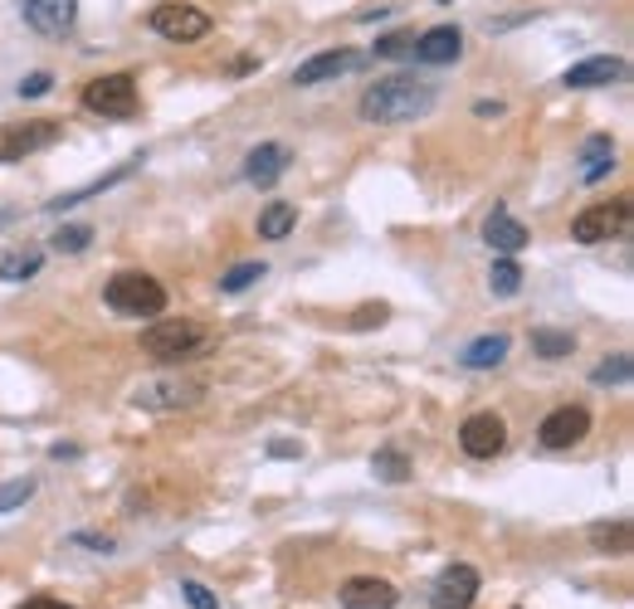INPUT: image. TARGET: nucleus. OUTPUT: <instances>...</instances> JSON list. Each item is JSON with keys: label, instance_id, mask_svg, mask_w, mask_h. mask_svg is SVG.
<instances>
[{"label": "nucleus", "instance_id": "2", "mask_svg": "<svg viewBox=\"0 0 634 609\" xmlns=\"http://www.w3.org/2000/svg\"><path fill=\"white\" fill-rule=\"evenodd\" d=\"M103 302H108L118 318H162L166 312V288L152 273H112L108 288H103Z\"/></svg>", "mask_w": 634, "mask_h": 609}, {"label": "nucleus", "instance_id": "19", "mask_svg": "<svg viewBox=\"0 0 634 609\" xmlns=\"http://www.w3.org/2000/svg\"><path fill=\"white\" fill-rule=\"evenodd\" d=\"M137 166H142V156H132V162H122L118 171H108V176H98V181H88V186H83V191H69V195H59V201H49L45 210H49V215H59V210H74V205H83V201H93V195L112 191V186H118V181H128V176L137 171Z\"/></svg>", "mask_w": 634, "mask_h": 609}, {"label": "nucleus", "instance_id": "16", "mask_svg": "<svg viewBox=\"0 0 634 609\" xmlns=\"http://www.w3.org/2000/svg\"><path fill=\"white\" fill-rule=\"evenodd\" d=\"M483 239L498 249V254H507V259H513V254H523V249L533 244L527 225H523V219H513V215H507L503 205H493V215L483 219Z\"/></svg>", "mask_w": 634, "mask_h": 609}, {"label": "nucleus", "instance_id": "27", "mask_svg": "<svg viewBox=\"0 0 634 609\" xmlns=\"http://www.w3.org/2000/svg\"><path fill=\"white\" fill-rule=\"evenodd\" d=\"M371 474H376L381 482H405L410 478V458H405L400 449H381V454L371 458Z\"/></svg>", "mask_w": 634, "mask_h": 609}, {"label": "nucleus", "instance_id": "8", "mask_svg": "<svg viewBox=\"0 0 634 609\" xmlns=\"http://www.w3.org/2000/svg\"><path fill=\"white\" fill-rule=\"evenodd\" d=\"M478 585L483 581H478L474 565H464V561L444 565L440 581H434V590H430V609H474Z\"/></svg>", "mask_w": 634, "mask_h": 609}, {"label": "nucleus", "instance_id": "10", "mask_svg": "<svg viewBox=\"0 0 634 609\" xmlns=\"http://www.w3.org/2000/svg\"><path fill=\"white\" fill-rule=\"evenodd\" d=\"M586 434H590V415H586L581 405H561V409H552V415L542 419V429H537L542 449H576Z\"/></svg>", "mask_w": 634, "mask_h": 609}, {"label": "nucleus", "instance_id": "17", "mask_svg": "<svg viewBox=\"0 0 634 609\" xmlns=\"http://www.w3.org/2000/svg\"><path fill=\"white\" fill-rule=\"evenodd\" d=\"M625 79V59H610V55H596V59H581V64L566 69V88H606V83H620Z\"/></svg>", "mask_w": 634, "mask_h": 609}, {"label": "nucleus", "instance_id": "40", "mask_svg": "<svg viewBox=\"0 0 634 609\" xmlns=\"http://www.w3.org/2000/svg\"><path fill=\"white\" fill-rule=\"evenodd\" d=\"M49 454H55V458H79V449H74V444H55Z\"/></svg>", "mask_w": 634, "mask_h": 609}, {"label": "nucleus", "instance_id": "14", "mask_svg": "<svg viewBox=\"0 0 634 609\" xmlns=\"http://www.w3.org/2000/svg\"><path fill=\"white\" fill-rule=\"evenodd\" d=\"M464 55V35L454 25H434V29H424L420 39H415V49H410V59L415 64H454V59Z\"/></svg>", "mask_w": 634, "mask_h": 609}, {"label": "nucleus", "instance_id": "41", "mask_svg": "<svg viewBox=\"0 0 634 609\" xmlns=\"http://www.w3.org/2000/svg\"><path fill=\"white\" fill-rule=\"evenodd\" d=\"M10 162V142H5V132H0V166Z\"/></svg>", "mask_w": 634, "mask_h": 609}, {"label": "nucleus", "instance_id": "11", "mask_svg": "<svg viewBox=\"0 0 634 609\" xmlns=\"http://www.w3.org/2000/svg\"><path fill=\"white\" fill-rule=\"evenodd\" d=\"M201 401V385L195 381H171V375H166V381H142L137 391H132V405L137 409H186V405H195Z\"/></svg>", "mask_w": 634, "mask_h": 609}, {"label": "nucleus", "instance_id": "28", "mask_svg": "<svg viewBox=\"0 0 634 609\" xmlns=\"http://www.w3.org/2000/svg\"><path fill=\"white\" fill-rule=\"evenodd\" d=\"M634 375V361H630V351H615L610 361H600L596 371H590V385H625Z\"/></svg>", "mask_w": 634, "mask_h": 609}, {"label": "nucleus", "instance_id": "24", "mask_svg": "<svg viewBox=\"0 0 634 609\" xmlns=\"http://www.w3.org/2000/svg\"><path fill=\"white\" fill-rule=\"evenodd\" d=\"M39 264H45L39 249H10V254H0V278L25 283V278H35V273H39Z\"/></svg>", "mask_w": 634, "mask_h": 609}, {"label": "nucleus", "instance_id": "29", "mask_svg": "<svg viewBox=\"0 0 634 609\" xmlns=\"http://www.w3.org/2000/svg\"><path fill=\"white\" fill-rule=\"evenodd\" d=\"M88 244H93V229L88 225H64V229H55V235H49V249H55V254H83Z\"/></svg>", "mask_w": 634, "mask_h": 609}, {"label": "nucleus", "instance_id": "32", "mask_svg": "<svg viewBox=\"0 0 634 609\" xmlns=\"http://www.w3.org/2000/svg\"><path fill=\"white\" fill-rule=\"evenodd\" d=\"M410 49H415V35H410V29H396V35L376 39V59H410Z\"/></svg>", "mask_w": 634, "mask_h": 609}, {"label": "nucleus", "instance_id": "20", "mask_svg": "<svg viewBox=\"0 0 634 609\" xmlns=\"http://www.w3.org/2000/svg\"><path fill=\"white\" fill-rule=\"evenodd\" d=\"M610 166H615V142H610L606 132L586 136V146H581V181H586V186L606 181Z\"/></svg>", "mask_w": 634, "mask_h": 609}, {"label": "nucleus", "instance_id": "21", "mask_svg": "<svg viewBox=\"0 0 634 609\" xmlns=\"http://www.w3.org/2000/svg\"><path fill=\"white\" fill-rule=\"evenodd\" d=\"M503 356H507V337L493 332V337H478V342L464 346L459 361L469 366V371H493V366H503Z\"/></svg>", "mask_w": 634, "mask_h": 609}, {"label": "nucleus", "instance_id": "33", "mask_svg": "<svg viewBox=\"0 0 634 609\" xmlns=\"http://www.w3.org/2000/svg\"><path fill=\"white\" fill-rule=\"evenodd\" d=\"M386 318H391L386 302H367V308L351 312V327H357V332H371V327H386Z\"/></svg>", "mask_w": 634, "mask_h": 609}, {"label": "nucleus", "instance_id": "3", "mask_svg": "<svg viewBox=\"0 0 634 609\" xmlns=\"http://www.w3.org/2000/svg\"><path fill=\"white\" fill-rule=\"evenodd\" d=\"M201 346H205V332L186 318H157L142 332V351H147L152 361H186V356H195Z\"/></svg>", "mask_w": 634, "mask_h": 609}, {"label": "nucleus", "instance_id": "26", "mask_svg": "<svg viewBox=\"0 0 634 609\" xmlns=\"http://www.w3.org/2000/svg\"><path fill=\"white\" fill-rule=\"evenodd\" d=\"M35 492H39V478H29V474L0 482V517H5V512H20L29 498H35Z\"/></svg>", "mask_w": 634, "mask_h": 609}, {"label": "nucleus", "instance_id": "4", "mask_svg": "<svg viewBox=\"0 0 634 609\" xmlns=\"http://www.w3.org/2000/svg\"><path fill=\"white\" fill-rule=\"evenodd\" d=\"M630 229V201L620 195V201H600L590 210H581L576 219H571V239L576 244H606V239H620Z\"/></svg>", "mask_w": 634, "mask_h": 609}, {"label": "nucleus", "instance_id": "18", "mask_svg": "<svg viewBox=\"0 0 634 609\" xmlns=\"http://www.w3.org/2000/svg\"><path fill=\"white\" fill-rule=\"evenodd\" d=\"M10 142V162H25L29 152H45V146L59 142V122L55 118H35V122H20V128L5 132Z\"/></svg>", "mask_w": 634, "mask_h": 609}, {"label": "nucleus", "instance_id": "36", "mask_svg": "<svg viewBox=\"0 0 634 609\" xmlns=\"http://www.w3.org/2000/svg\"><path fill=\"white\" fill-rule=\"evenodd\" d=\"M69 541H74V546H88V551H98V556H108L112 546H118V541L108 537V532H74Z\"/></svg>", "mask_w": 634, "mask_h": 609}, {"label": "nucleus", "instance_id": "15", "mask_svg": "<svg viewBox=\"0 0 634 609\" xmlns=\"http://www.w3.org/2000/svg\"><path fill=\"white\" fill-rule=\"evenodd\" d=\"M288 162H294V152H288L284 142H264L254 146V152L244 156V181L259 186V191H268V186L278 181V176L288 171Z\"/></svg>", "mask_w": 634, "mask_h": 609}, {"label": "nucleus", "instance_id": "30", "mask_svg": "<svg viewBox=\"0 0 634 609\" xmlns=\"http://www.w3.org/2000/svg\"><path fill=\"white\" fill-rule=\"evenodd\" d=\"M488 288H493L498 298H513V292L523 288V268H517L513 259L503 254V259H498V264H493V273H488Z\"/></svg>", "mask_w": 634, "mask_h": 609}, {"label": "nucleus", "instance_id": "39", "mask_svg": "<svg viewBox=\"0 0 634 609\" xmlns=\"http://www.w3.org/2000/svg\"><path fill=\"white\" fill-rule=\"evenodd\" d=\"M474 112H478V118H498V112H503V103H474Z\"/></svg>", "mask_w": 634, "mask_h": 609}, {"label": "nucleus", "instance_id": "35", "mask_svg": "<svg viewBox=\"0 0 634 609\" xmlns=\"http://www.w3.org/2000/svg\"><path fill=\"white\" fill-rule=\"evenodd\" d=\"M49 88H55V73H29V79L20 83L15 93H20V98H45Z\"/></svg>", "mask_w": 634, "mask_h": 609}, {"label": "nucleus", "instance_id": "25", "mask_svg": "<svg viewBox=\"0 0 634 609\" xmlns=\"http://www.w3.org/2000/svg\"><path fill=\"white\" fill-rule=\"evenodd\" d=\"M533 351L542 356V361H561V356L576 351V337H571V332H557V327H537L533 332Z\"/></svg>", "mask_w": 634, "mask_h": 609}, {"label": "nucleus", "instance_id": "9", "mask_svg": "<svg viewBox=\"0 0 634 609\" xmlns=\"http://www.w3.org/2000/svg\"><path fill=\"white\" fill-rule=\"evenodd\" d=\"M357 69H367V55H357V49H322V55H313L308 64L294 69V83L298 88H318V83H332Z\"/></svg>", "mask_w": 634, "mask_h": 609}, {"label": "nucleus", "instance_id": "5", "mask_svg": "<svg viewBox=\"0 0 634 609\" xmlns=\"http://www.w3.org/2000/svg\"><path fill=\"white\" fill-rule=\"evenodd\" d=\"M83 108L98 112V118H132L137 112V83L128 73H103L83 88Z\"/></svg>", "mask_w": 634, "mask_h": 609}, {"label": "nucleus", "instance_id": "34", "mask_svg": "<svg viewBox=\"0 0 634 609\" xmlns=\"http://www.w3.org/2000/svg\"><path fill=\"white\" fill-rule=\"evenodd\" d=\"M181 595H186V605H191V609H220V595H215L211 585H201V581H181Z\"/></svg>", "mask_w": 634, "mask_h": 609}, {"label": "nucleus", "instance_id": "31", "mask_svg": "<svg viewBox=\"0 0 634 609\" xmlns=\"http://www.w3.org/2000/svg\"><path fill=\"white\" fill-rule=\"evenodd\" d=\"M264 273H268L264 264H235V268L220 278V292H244V288H254V283L264 278Z\"/></svg>", "mask_w": 634, "mask_h": 609}, {"label": "nucleus", "instance_id": "37", "mask_svg": "<svg viewBox=\"0 0 634 609\" xmlns=\"http://www.w3.org/2000/svg\"><path fill=\"white\" fill-rule=\"evenodd\" d=\"M268 458H303V444H294V439H268Z\"/></svg>", "mask_w": 634, "mask_h": 609}, {"label": "nucleus", "instance_id": "38", "mask_svg": "<svg viewBox=\"0 0 634 609\" xmlns=\"http://www.w3.org/2000/svg\"><path fill=\"white\" fill-rule=\"evenodd\" d=\"M15 609H74L69 600H55V595H29L25 605H15Z\"/></svg>", "mask_w": 634, "mask_h": 609}, {"label": "nucleus", "instance_id": "22", "mask_svg": "<svg viewBox=\"0 0 634 609\" xmlns=\"http://www.w3.org/2000/svg\"><path fill=\"white\" fill-rule=\"evenodd\" d=\"M298 225V205L294 201H268L259 215V239H288Z\"/></svg>", "mask_w": 634, "mask_h": 609}, {"label": "nucleus", "instance_id": "42", "mask_svg": "<svg viewBox=\"0 0 634 609\" xmlns=\"http://www.w3.org/2000/svg\"><path fill=\"white\" fill-rule=\"evenodd\" d=\"M10 219H15V210H0V229H5V225H10Z\"/></svg>", "mask_w": 634, "mask_h": 609}, {"label": "nucleus", "instance_id": "1", "mask_svg": "<svg viewBox=\"0 0 634 609\" xmlns=\"http://www.w3.org/2000/svg\"><path fill=\"white\" fill-rule=\"evenodd\" d=\"M434 83L420 79V73H391V79H376L367 93H361L357 112L367 122H381V128H396V122H415L434 108Z\"/></svg>", "mask_w": 634, "mask_h": 609}, {"label": "nucleus", "instance_id": "7", "mask_svg": "<svg viewBox=\"0 0 634 609\" xmlns=\"http://www.w3.org/2000/svg\"><path fill=\"white\" fill-rule=\"evenodd\" d=\"M459 444L469 458H498L507 449V425L503 415H493V409H478L459 425Z\"/></svg>", "mask_w": 634, "mask_h": 609}, {"label": "nucleus", "instance_id": "23", "mask_svg": "<svg viewBox=\"0 0 634 609\" xmlns=\"http://www.w3.org/2000/svg\"><path fill=\"white\" fill-rule=\"evenodd\" d=\"M590 546H596L600 556H625L630 551V522L615 517V522H596V527L586 532Z\"/></svg>", "mask_w": 634, "mask_h": 609}, {"label": "nucleus", "instance_id": "6", "mask_svg": "<svg viewBox=\"0 0 634 609\" xmlns=\"http://www.w3.org/2000/svg\"><path fill=\"white\" fill-rule=\"evenodd\" d=\"M152 29L162 39H176V45H191V39L211 35V15L195 5H181V0H166V5L152 10Z\"/></svg>", "mask_w": 634, "mask_h": 609}, {"label": "nucleus", "instance_id": "13", "mask_svg": "<svg viewBox=\"0 0 634 609\" xmlns=\"http://www.w3.org/2000/svg\"><path fill=\"white\" fill-rule=\"evenodd\" d=\"M25 10V25L39 35H69L79 20V0H20Z\"/></svg>", "mask_w": 634, "mask_h": 609}, {"label": "nucleus", "instance_id": "12", "mask_svg": "<svg viewBox=\"0 0 634 609\" xmlns=\"http://www.w3.org/2000/svg\"><path fill=\"white\" fill-rule=\"evenodd\" d=\"M337 600L342 609H396L400 590L391 581H381V575H351V581H342Z\"/></svg>", "mask_w": 634, "mask_h": 609}]
</instances>
